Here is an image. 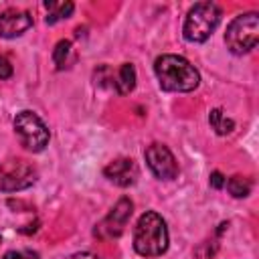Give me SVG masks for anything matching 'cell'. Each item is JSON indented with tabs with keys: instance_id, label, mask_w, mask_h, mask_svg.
I'll use <instances>...</instances> for the list:
<instances>
[{
	"instance_id": "obj_1",
	"label": "cell",
	"mask_w": 259,
	"mask_h": 259,
	"mask_svg": "<svg viewBox=\"0 0 259 259\" xmlns=\"http://www.w3.org/2000/svg\"><path fill=\"white\" fill-rule=\"evenodd\" d=\"M154 73L164 91L188 93L200 85V75L180 55H160L154 61Z\"/></svg>"
},
{
	"instance_id": "obj_2",
	"label": "cell",
	"mask_w": 259,
	"mask_h": 259,
	"mask_svg": "<svg viewBox=\"0 0 259 259\" xmlns=\"http://www.w3.org/2000/svg\"><path fill=\"white\" fill-rule=\"evenodd\" d=\"M168 227L156 210H146L134 229V249L142 257H160L168 251Z\"/></svg>"
},
{
	"instance_id": "obj_3",
	"label": "cell",
	"mask_w": 259,
	"mask_h": 259,
	"mask_svg": "<svg viewBox=\"0 0 259 259\" xmlns=\"http://www.w3.org/2000/svg\"><path fill=\"white\" fill-rule=\"evenodd\" d=\"M221 22V8L214 2H196L182 26V34L188 42H204Z\"/></svg>"
},
{
	"instance_id": "obj_4",
	"label": "cell",
	"mask_w": 259,
	"mask_h": 259,
	"mask_svg": "<svg viewBox=\"0 0 259 259\" xmlns=\"http://www.w3.org/2000/svg\"><path fill=\"white\" fill-rule=\"evenodd\" d=\"M259 40V14L245 12L231 20L225 32L227 49L233 55H245L257 47Z\"/></svg>"
},
{
	"instance_id": "obj_5",
	"label": "cell",
	"mask_w": 259,
	"mask_h": 259,
	"mask_svg": "<svg viewBox=\"0 0 259 259\" xmlns=\"http://www.w3.org/2000/svg\"><path fill=\"white\" fill-rule=\"evenodd\" d=\"M14 132L20 140V144L28 150V152H42L49 144V127L45 125V121L30 109H22L14 115Z\"/></svg>"
},
{
	"instance_id": "obj_6",
	"label": "cell",
	"mask_w": 259,
	"mask_h": 259,
	"mask_svg": "<svg viewBox=\"0 0 259 259\" xmlns=\"http://www.w3.org/2000/svg\"><path fill=\"white\" fill-rule=\"evenodd\" d=\"M36 182V168L24 158H6L0 162V190L18 192Z\"/></svg>"
},
{
	"instance_id": "obj_7",
	"label": "cell",
	"mask_w": 259,
	"mask_h": 259,
	"mask_svg": "<svg viewBox=\"0 0 259 259\" xmlns=\"http://www.w3.org/2000/svg\"><path fill=\"white\" fill-rule=\"evenodd\" d=\"M132 212H134V202L127 196L119 198L115 202V206L109 210V214L95 227V237H99V239H117L123 233Z\"/></svg>"
},
{
	"instance_id": "obj_8",
	"label": "cell",
	"mask_w": 259,
	"mask_h": 259,
	"mask_svg": "<svg viewBox=\"0 0 259 259\" xmlns=\"http://www.w3.org/2000/svg\"><path fill=\"white\" fill-rule=\"evenodd\" d=\"M144 158L158 180H174L178 176V162L164 144H150L144 152Z\"/></svg>"
},
{
	"instance_id": "obj_9",
	"label": "cell",
	"mask_w": 259,
	"mask_h": 259,
	"mask_svg": "<svg viewBox=\"0 0 259 259\" xmlns=\"http://www.w3.org/2000/svg\"><path fill=\"white\" fill-rule=\"evenodd\" d=\"M32 26V16L24 10L8 8L0 12V36L2 38H16Z\"/></svg>"
},
{
	"instance_id": "obj_10",
	"label": "cell",
	"mask_w": 259,
	"mask_h": 259,
	"mask_svg": "<svg viewBox=\"0 0 259 259\" xmlns=\"http://www.w3.org/2000/svg\"><path fill=\"white\" fill-rule=\"evenodd\" d=\"M103 174L107 180H111L117 186H132L138 180V166L132 158H117L113 162H109L103 168Z\"/></svg>"
},
{
	"instance_id": "obj_11",
	"label": "cell",
	"mask_w": 259,
	"mask_h": 259,
	"mask_svg": "<svg viewBox=\"0 0 259 259\" xmlns=\"http://www.w3.org/2000/svg\"><path fill=\"white\" fill-rule=\"evenodd\" d=\"M113 87L119 95H127L134 91L136 87V67L132 63H123L117 71V75L113 77Z\"/></svg>"
},
{
	"instance_id": "obj_12",
	"label": "cell",
	"mask_w": 259,
	"mask_h": 259,
	"mask_svg": "<svg viewBox=\"0 0 259 259\" xmlns=\"http://www.w3.org/2000/svg\"><path fill=\"white\" fill-rule=\"evenodd\" d=\"M45 8L49 10V14H47V24H55V22H59V20H63V18H69L71 14H73V2H53V0H47L45 2Z\"/></svg>"
},
{
	"instance_id": "obj_13",
	"label": "cell",
	"mask_w": 259,
	"mask_h": 259,
	"mask_svg": "<svg viewBox=\"0 0 259 259\" xmlns=\"http://www.w3.org/2000/svg\"><path fill=\"white\" fill-rule=\"evenodd\" d=\"M208 123H210V127H212L219 136H227V134H231V132L235 130V121H233L231 117H227V115L223 113V109H219V107L208 113Z\"/></svg>"
},
{
	"instance_id": "obj_14",
	"label": "cell",
	"mask_w": 259,
	"mask_h": 259,
	"mask_svg": "<svg viewBox=\"0 0 259 259\" xmlns=\"http://www.w3.org/2000/svg\"><path fill=\"white\" fill-rule=\"evenodd\" d=\"M73 59V49H71V42L69 40H59L53 49V63L57 67V71H63L69 67Z\"/></svg>"
},
{
	"instance_id": "obj_15",
	"label": "cell",
	"mask_w": 259,
	"mask_h": 259,
	"mask_svg": "<svg viewBox=\"0 0 259 259\" xmlns=\"http://www.w3.org/2000/svg\"><path fill=\"white\" fill-rule=\"evenodd\" d=\"M225 182H227V190H229L231 196H235V198H245V196H249V192H251V188H253L251 180H249L247 176H241V174H235V176H231V178L225 180Z\"/></svg>"
},
{
	"instance_id": "obj_16",
	"label": "cell",
	"mask_w": 259,
	"mask_h": 259,
	"mask_svg": "<svg viewBox=\"0 0 259 259\" xmlns=\"http://www.w3.org/2000/svg\"><path fill=\"white\" fill-rule=\"evenodd\" d=\"M2 259H38V253L30 249H12V251H6Z\"/></svg>"
},
{
	"instance_id": "obj_17",
	"label": "cell",
	"mask_w": 259,
	"mask_h": 259,
	"mask_svg": "<svg viewBox=\"0 0 259 259\" xmlns=\"http://www.w3.org/2000/svg\"><path fill=\"white\" fill-rule=\"evenodd\" d=\"M12 77V65L6 57L0 55V79H10Z\"/></svg>"
},
{
	"instance_id": "obj_18",
	"label": "cell",
	"mask_w": 259,
	"mask_h": 259,
	"mask_svg": "<svg viewBox=\"0 0 259 259\" xmlns=\"http://www.w3.org/2000/svg\"><path fill=\"white\" fill-rule=\"evenodd\" d=\"M208 182H210V186H212V188L221 190V188L225 186V176H223L219 170H214V172L210 174V180H208Z\"/></svg>"
},
{
	"instance_id": "obj_19",
	"label": "cell",
	"mask_w": 259,
	"mask_h": 259,
	"mask_svg": "<svg viewBox=\"0 0 259 259\" xmlns=\"http://www.w3.org/2000/svg\"><path fill=\"white\" fill-rule=\"evenodd\" d=\"M71 259H99V257L93 255V253H75Z\"/></svg>"
},
{
	"instance_id": "obj_20",
	"label": "cell",
	"mask_w": 259,
	"mask_h": 259,
	"mask_svg": "<svg viewBox=\"0 0 259 259\" xmlns=\"http://www.w3.org/2000/svg\"><path fill=\"white\" fill-rule=\"evenodd\" d=\"M0 241H2V239H0Z\"/></svg>"
}]
</instances>
